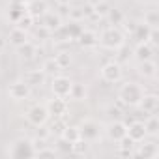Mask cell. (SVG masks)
<instances>
[{"label": "cell", "instance_id": "26", "mask_svg": "<svg viewBox=\"0 0 159 159\" xmlns=\"http://www.w3.org/2000/svg\"><path fill=\"white\" fill-rule=\"evenodd\" d=\"M60 139H64V140H67V142H77L79 139H81V133H79V127H75V125H66V129H64V133L60 135Z\"/></svg>", "mask_w": 159, "mask_h": 159}, {"label": "cell", "instance_id": "17", "mask_svg": "<svg viewBox=\"0 0 159 159\" xmlns=\"http://www.w3.org/2000/svg\"><path fill=\"white\" fill-rule=\"evenodd\" d=\"M45 79H47V75H45L41 69H30V71H26V73L23 75V81H25L30 88L41 86V84L45 83Z\"/></svg>", "mask_w": 159, "mask_h": 159}, {"label": "cell", "instance_id": "35", "mask_svg": "<svg viewBox=\"0 0 159 159\" xmlns=\"http://www.w3.org/2000/svg\"><path fill=\"white\" fill-rule=\"evenodd\" d=\"M58 139H60V137H58ZM58 148H60V150H64V152H71V142H67V140L60 139V144H58Z\"/></svg>", "mask_w": 159, "mask_h": 159}, {"label": "cell", "instance_id": "34", "mask_svg": "<svg viewBox=\"0 0 159 159\" xmlns=\"http://www.w3.org/2000/svg\"><path fill=\"white\" fill-rule=\"evenodd\" d=\"M54 58L58 60V64L62 66V69H64V67H67V66L71 64V56H69L67 52H58V54H56Z\"/></svg>", "mask_w": 159, "mask_h": 159}, {"label": "cell", "instance_id": "15", "mask_svg": "<svg viewBox=\"0 0 159 159\" xmlns=\"http://www.w3.org/2000/svg\"><path fill=\"white\" fill-rule=\"evenodd\" d=\"M10 21L11 23H19V19L26 13V0H10Z\"/></svg>", "mask_w": 159, "mask_h": 159}, {"label": "cell", "instance_id": "36", "mask_svg": "<svg viewBox=\"0 0 159 159\" xmlns=\"http://www.w3.org/2000/svg\"><path fill=\"white\" fill-rule=\"evenodd\" d=\"M56 2L62 4V6H67V4H69V0H56Z\"/></svg>", "mask_w": 159, "mask_h": 159}, {"label": "cell", "instance_id": "33", "mask_svg": "<svg viewBox=\"0 0 159 159\" xmlns=\"http://www.w3.org/2000/svg\"><path fill=\"white\" fill-rule=\"evenodd\" d=\"M111 21H114V25H120V23H124V15H122V11L120 10H114V8H111V11H109V15H107Z\"/></svg>", "mask_w": 159, "mask_h": 159}, {"label": "cell", "instance_id": "2", "mask_svg": "<svg viewBox=\"0 0 159 159\" xmlns=\"http://www.w3.org/2000/svg\"><path fill=\"white\" fill-rule=\"evenodd\" d=\"M142 96H144V88L135 81H125L118 90V101L125 107H139Z\"/></svg>", "mask_w": 159, "mask_h": 159}, {"label": "cell", "instance_id": "27", "mask_svg": "<svg viewBox=\"0 0 159 159\" xmlns=\"http://www.w3.org/2000/svg\"><path fill=\"white\" fill-rule=\"evenodd\" d=\"M111 11V4L107 2V0H98V2L94 4V13L99 17V19H105Z\"/></svg>", "mask_w": 159, "mask_h": 159}, {"label": "cell", "instance_id": "5", "mask_svg": "<svg viewBox=\"0 0 159 159\" xmlns=\"http://www.w3.org/2000/svg\"><path fill=\"white\" fill-rule=\"evenodd\" d=\"M71 88H73V81H71L69 77L60 75V73L52 77V81H51V92H52V96L67 99L71 96Z\"/></svg>", "mask_w": 159, "mask_h": 159}, {"label": "cell", "instance_id": "22", "mask_svg": "<svg viewBox=\"0 0 159 159\" xmlns=\"http://www.w3.org/2000/svg\"><path fill=\"white\" fill-rule=\"evenodd\" d=\"M41 71H43L45 75L54 77V75H58V73L62 71V66L58 64V60H56L54 56H51V58L43 60V64H41Z\"/></svg>", "mask_w": 159, "mask_h": 159}, {"label": "cell", "instance_id": "8", "mask_svg": "<svg viewBox=\"0 0 159 159\" xmlns=\"http://www.w3.org/2000/svg\"><path fill=\"white\" fill-rule=\"evenodd\" d=\"M30 94H32V88L23 81H15V83H11L10 84V88H8V96H10V99H13V101H25V99H28L30 98Z\"/></svg>", "mask_w": 159, "mask_h": 159}, {"label": "cell", "instance_id": "29", "mask_svg": "<svg viewBox=\"0 0 159 159\" xmlns=\"http://www.w3.org/2000/svg\"><path fill=\"white\" fill-rule=\"evenodd\" d=\"M66 125H67V124H66L62 118H54V122H52L51 127H49V135H56V137H60V135L64 133Z\"/></svg>", "mask_w": 159, "mask_h": 159}, {"label": "cell", "instance_id": "9", "mask_svg": "<svg viewBox=\"0 0 159 159\" xmlns=\"http://www.w3.org/2000/svg\"><path fill=\"white\" fill-rule=\"evenodd\" d=\"M105 135H107L111 140L118 142V140H122L124 137H127V124L122 122V120L109 122V124L105 125Z\"/></svg>", "mask_w": 159, "mask_h": 159}, {"label": "cell", "instance_id": "19", "mask_svg": "<svg viewBox=\"0 0 159 159\" xmlns=\"http://www.w3.org/2000/svg\"><path fill=\"white\" fill-rule=\"evenodd\" d=\"M137 71H139V75L144 77V79H155V77H157V64H155L153 58L142 60V62H139Z\"/></svg>", "mask_w": 159, "mask_h": 159}, {"label": "cell", "instance_id": "23", "mask_svg": "<svg viewBox=\"0 0 159 159\" xmlns=\"http://www.w3.org/2000/svg\"><path fill=\"white\" fill-rule=\"evenodd\" d=\"M77 39L83 47H96L98 45V34L94 30H81V34L77 36Z\"/></svg>", "mask_w": 159, "mask_h": 159}, {"label": "cell", "instance_id": "16", "mask_svg": "<svg viewBox=\"0 0 159 159\" xmlns=\"http://www.w3.org/2000/svg\"><path fill=\"white\" fill-rule=\"evenodd\" d=\"M142 142L144 144L139 142V148H137V152H133V155H139V157H144V159H152V157L159 155V148L153 140H150V142L142 140Z\"/></svg>", "mask_w": 159, "mask_h": 159}, {"label": "cell", "instance_id": "3", "mask_svg": "<svg viewBox=\"0 0 159 159\" xmlns=\"http://www.w3.org/2000/svg\"><path fill=\"white\" fill-rule=\"evenodd\" d=\"M122 75H124V67L118 60H111L107 64L101 66L99 69V77H101V81L109 83V84H116L122 81Z\"/></svg>", "mask_w": 159, "mask_h": 159}, {"label": "cell", "instance_id": "24", "mask_svg": "<svg viewBox=\"0 0 159 159\" xmlns=\"http://www.w3.org/2000/svg\"><path fill=\"white\" fill-rule=\"evenodd\" d=\"M17 49V52H19V56L21 58H25V60H32L34 56H36V52H38V47L28 39V41H25L23 45H19V47H15Z\"/></svg>", "mask_w": 159, "mask_h": 159}, {"label": "cell", "instance_id": "4", "mask_svg": "<svg viewBox=\"0 0 159 159\" xmlns=\"http://www.w3.org/2000/svg\"><path fill=\"white\" fill-rule=\"evenodd\" d=\"M34 142L30 139H17L11 142V146L8 148V155L15 157V159H25V157H34Z\"/></svg>", "mask_w": 159, "mask_h": 159}, {"label": "cell", "instance_id": "32", "mask_svg": "<svg viewBox=\"0 0 159 159\" xmlns=\"http://www.w3.org/2000/svg\"><path fill=\"white\" fill-rule=\"evenodd\" d=\"M34 155L36 157H56L58 150L56 148H49V146H39V148H36Z\"/></svg>", "mask_w": 159, "mask_h": 159}, {"label": "cell", "instance_id": "11", "mask_svg": "<svg viewBox=\"0 0 159 159\" xmlns=\"http://www.w3.org/2000/svg\"><path fill=\"white\" fill-rule=\"evenodd\" d=\"M39 26H43V28H47L51 34L52 32H58L62 26H64V23H62V17L58 15V13H52V11H47L43 17H39Z\"/></svg>", "mask_w": 159, "mask_h": 159}, {"label": "cell", "instance_id": "7", "mask_svg": "<svg viewBox=\"0 0 159 159\" xmlns=\"http://www.w3.org/2000/svg\"><path fill=\"white\" fill-rule=\"evenodd\" d=\"M49 118H51V114H49V111H47L45 105L38 103V105H32L26 111V122L30 125H34V127H43L49 122Z\"/></svg>", "mask_w": 159, "mask_h": 159}, {"label": "cell", "instance_id": "20", "mask_svg": "<svg viewBox=\"0 0 159 159\" xmlns=\"http://www.w3.org/2000/svg\"><path fill=\"white\" fill-rule=\"evenodd\" d=\"M8 41H10L13 47L23 45L25 41H28V30H25V28H21V26H13V28L10 30Z\"/></svg>", "mask_w": 159, "mask_h": 159}, {"label": "cell", "instance_id": "14", "mask_svg": "<svg viewBox=\"0 0 159 159\" xmlns=\"http://www.w3.org/2000/svg\"><path fill=\"white\" fill-rule=\"evenodd\" d=\"M139 109L144 111L146 114H155L157 109H159V96L157 94H146L142 96L140 103H139Z\"/></svg>", "mask_w": 159, "mask_h": 159}, {"label": "cell", "instance_id": "12", "mask_svg": "<svg viewBox=\"0 0 159 159\" xmlns=\"http://www.w3.org/2000/svg\"><path fill=\"white\" fill-rule=\"evenodd\" d=\"M49 11V4L47 0H26V13L34 19L43 17Z\"/></svg>", "mask_w": 159, "mask_h": 159}, {"label": "cell", "instance_id": "31", "mask_svg": "<svg viewBox=\"0 0 159 159\" xmlns=\"http://www.w3.org/2000/svg\"><path fill=\"white\" fill-rule=\"evenodd\" d=\"M150 28H157V23H159V15H157V10H148L144 13V21Z\"/></svg>", "mask_w": 159, "mask_h": 159}, {"label": "cell", "instance_id": "18", "mask_svg": "<svg viewBox=\"0 0 159 159\" xmlns=\"http://www.w3.org/2000/svg\"><path fill=\"white\" fill-rule=\"evenodd\" d=\"M153 30L155 28H150L146 23H137L135 28H133V32H131V36H133V39L137 43H142V41H150L152 39V32Z\"/></svg>", "mask_w": 159, "mask_h": 159}, {"label": "cell", "instance_id": "1", "mask_svg": "<svg viewBox=\"0 0 159 159\" xmlns=\"http://www.w3.org/2000/svg\"><path fill=\"white\" fill-rule=\"evenodd\" d=\"M98 45L107 51H120L125 45V34L118 26H107L98 36Z\"/></svg>", "mask_w": 159, "mask_h": 159}, {"label": "cell", "instance_id": "10", "mask_svg": "<svg viewBox=\"0 0 159 159\" xmlns=\"http://www.w3.org/2000/svg\"><path fill=\"white\" fill-rule=\"evenodd\" d=\"M47 111H49V114L52 116V118H64L66 114H67V101L66 99H62V98H52V99H49L47 101Z\"/></svg>", "mask_w": 159, "mask_h": 159}, {"label": "cell", "instance_id": "28", "mask_svg": "<svg viewBox=\"0 0 159 159\" xmlns=\"http://www.w3.org/2000/svg\"><path fill=\"white\" fill-rule=\"evenodd\" d=\"M88 148H90L88 140H84V139H79L77 142H73V144H71V153H77V155H84V153L88 152Z\"/></svg>", "mask_w": 159, "mask_h": 159}, {"label": "cell", "instance_id": "13", "mask_svg": "<svg viewBox=\"0 0 159 159\" xmlns=\"http://www.w3.org/2000/svg\"><path fill=\"white\" fill-rule=\"evenodd\" d=\"M127 139H131L135 144L142 142L148 139L146 135V127H144V122H131L127 125Z\"/></svg>", "mask_w": 159, "mask_h": 159}, {"label": "cell", "instance_id": "6", "mask_svg": "<svg viewBox=\"0 0 159 159\" xmlns=\"http://www.w3.org/2000/svg\"><path fill=\"white\" fill-rule=\"evenodd\" d=\"M79 127V133H81V139L88 140V142H94L101 137V124L98 120H92V118H86L81 122V125H77Z\"/></svg>", "mask_w": 159, "mask_h": 159}, {"label": "cell", "instance_id": "25", "mask_svg": "<svg viewBox=\"0 0 159 159\" xmlns=\"http://www.w3.org/2000/svg\"><path fill=\"white\" fill-rule=\"evenodd\" d=\"M144 127H146L148 137H157L159 135V118L155 114H150V118L144 122Z\"/></svg>", "mask_w": 159, "mask_h": 159}, {"label": "cell", "instance_id": "21", "mask_svg": "<svg viewBox=\"0 0 159 159\" xmlns=\"http://www.w3.org/2000/svg\"><path fill=\"white\" fill-rule=\"evenodd\" d=\"M135 58H137L139 62L153 58V45H152L150 41H142V43H137V47H135Z\"/></svg>", "mask_w": 159, "mask_h": 159}, {"label": "cell", "instance_id": "30", "mask_svg": "<svg viewBox=\"0 0 159 159\" xmlns=\"http://www.w3.org/2000/svg\"><path fill=\"white\" fill-rule=\"evenodd\" d=\"M69 98H73V99H77V101L84 99V98H86V88H84V84L73 83V88H71V96H69Z\"/></svg>", "mask_w": 159, "mask_h": 159}]
</instances>
